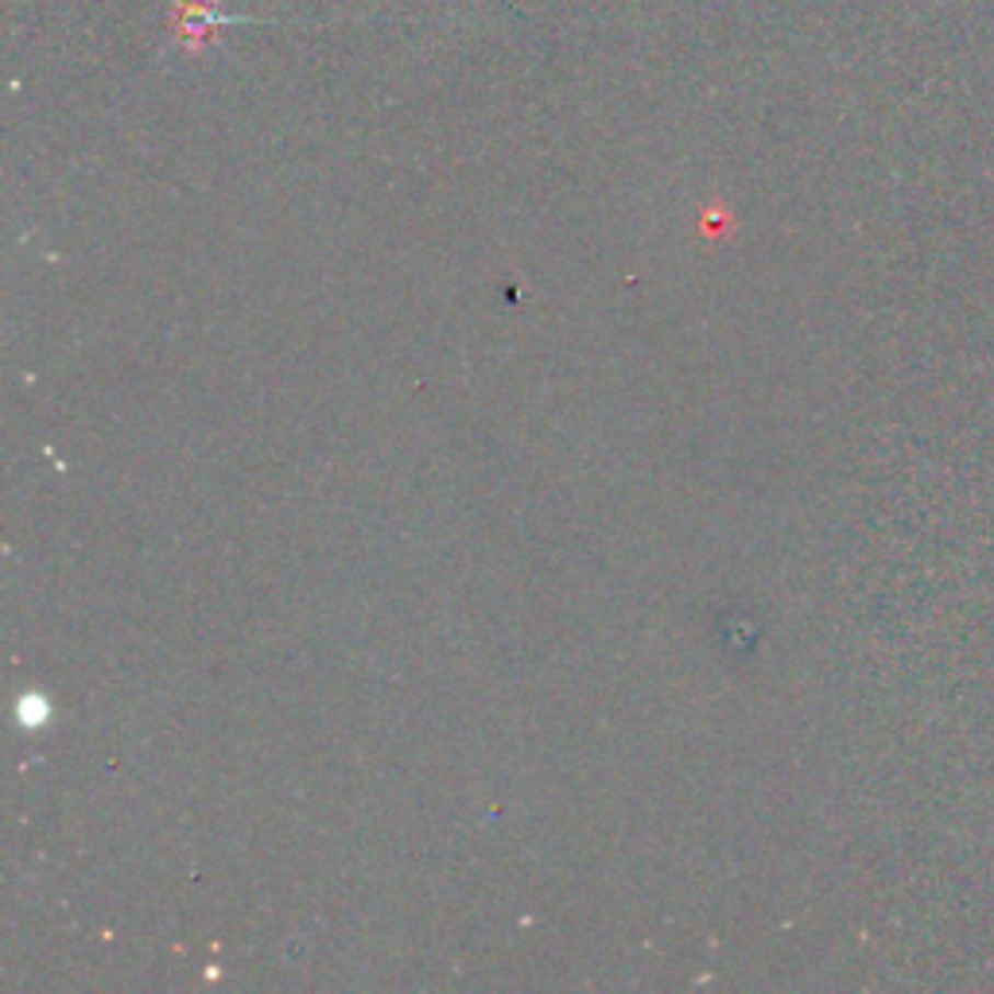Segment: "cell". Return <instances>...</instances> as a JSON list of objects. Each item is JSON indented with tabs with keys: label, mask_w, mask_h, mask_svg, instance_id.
<instances>
[{
	"label": "cell",
	"mask_w": 994,
	"mask_h": 994,
	"mask_svg": "<svg viewBox=\"0 0 994 994\" xmlns=\"http://www.w3.org/2000/svg\"><path fill=\"white\" fill-rule=\"evenodd\" d=\"M171 24H175V32L183 35V39L191 43H203L206 32H214V4H206V0H175V16H171Z\"/></svg>",
	"instance_id": "cell-1"
}]
</instances>
